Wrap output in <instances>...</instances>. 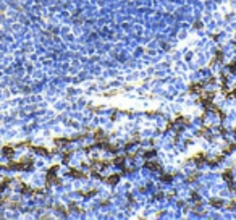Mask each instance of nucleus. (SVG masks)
Listing matches in <instances>:
<instances>
[{
    "label": "nucleus",
    "mask_w": 236,
    "mask_h": 220,
    "mask_svg": "<svg viewBox=\"0 0 236 220\" xmlns=\"http://www.w3.org/2000/svg\"><path fill=\"white\" fill-rule=\"evenodd\" d=\"M223 180H226V181H228V183H230V186L233 188V175H231V171H230V170H226L225 173H223Z\"/></svg>",
    "instance_id": "obj_2"
},
{
    "label": "nucleus",
    "mask_w": 236,
    "mask_h": 220,
    "mask_svg": "<svg viewBox=\"0 0 236 220\" xmlns=\"http://www.w3.org/2000/svg\"><path fill=\"white\" fill-rule=\"evenodd\" d=\"M230 95H231V97H236V89H234V91H231V92H230Z\"/></svg>",
    "instance_id": "obj_11"
},
{
    "label": "nucleus",
    "mask_w": 236,
    "mask_h": 220,
    "mask_svg": "<svg viewBox=\"0 0 236 220\" xmlns=\"http://www.w3.org/2000/svg\"><path fill=\"white\" fill-rule=\"evenodd\" d=\"M57 170H58V167H52L49 170V175H47V183H55L57 181Z\"/></svg>",
    "instance_id": "obj_1"
},
{
    "label": "nucleus",
    "mask_w": 236,
    "mask_h": 220,
    "mask_svg": "<svg viewBox=\"0 0 236 220\" xmlns=\"http://www.w3.org/2000/svg\"><path fill=\"white\" fill-rule=\"evenodd\" d=\"M228 70H230V71H236V62H233V63L228 65Z\"/></svg>",
    "instance_id": "obj_10"
},
{
    "label": "nucleus",
    "mask_w": 236,
    "mask_h": 220,
    "mask_svg": "<svg viewBox=\"0 0 236 220\" xmlns=\"http://www.w3.org/2000/svg\"><path fill=\"white\" fill-rule=\"evenodd\" d=\"M202 88H204V84H193L189 91H191V92H201Z\"/></svg>",
    "instance_id": "obj_3"
},
{
    "label": "nucleus",
    "mask_w": 236,
    "mask_h": 220,
    "mask_svg": "<svg viewBox=\"0 0 236 220\" xmlns=\"http://www.w3.org/2000/svg\"><path fill=\"white\" fill-rule=\"evenodd\" d=\"M8 185V180H3V181H0V191H3Z\"/></svg>",
    "instance_id": "obj_9"
},
{
    "label": "nucleus",
    "mask_w": 236,
    "mask_h": 220,
    "mask_svg": "<svg viewBox=\"0 0 236 220\" xmlns=\"http://www.w3.org/2000/svg\"><path fill=\"white\" fill-rule=\"evenodd\" d=\"M210 204L215 206V207H222L223 206V201H210Z\"/></svg>",
    "instance_id": "obj_8"
},
{
    "label": "nucleus",
    "mask_w": 236,
    "mask_h": 220,
    "mask_svg": "<svg viewBox=\"0 0 236 220\" xmlns=\"http://www.w3.org/2000/svg\"><path fill=\"white\" fill-rule=\"evenodd\" d=\"M13 152H15V147H12V146H7V147L3 149V154H5V156H8V157H10V156L13 154Z\"/></svg>",
    "instance_id": "obj_4"
},
{
    "label": "nucleus",
    "mask_w": 236,
    "mask_h": 220,
    "mask_svg": "<svg viewBox=\"0 0 236 220\" xmlns=\"http://www.w3.org/2000/svg\"><path fill=\"white\" fill-rule=\"evenodd\" d=\"M36 152H37V154H42V156H47V154H49V151H45L44 147H33Z\"/></svg>",
    "instance_id": "obj_6"
},
{
    "label": "nucleus",
    "mask_w": 236,
    "mask_h": 220,
    "mask_svg": "<svg viewBox=\"0 0 236 220\" xmlns=\"http://www.w3.org/2000/svg\"><path fill=\"white\" fill-rule=\"evenodd\" d=\"M107 181H108V183H110V185H113V183H117V181H118V173H115V175H112L110 178H107Z\"/></svg>",
    "instance_id": "obj_7"
},
{
    "label": "nucleus",
    "mask_w": 236,
    "mask_h": 220,
    "mask_svg": "<svg viewBox=\"0 0 236 220\" xmlns=\"http://www.w3.org/2000/svg\"><path fill=\"white\" fill-rule=\"evenodd\" d=\"M146 167L150 168V170H160V165H158V164H152V162H147Z\"/></svg>",
    "instance_id": "obj_5"
}]
</instances>
